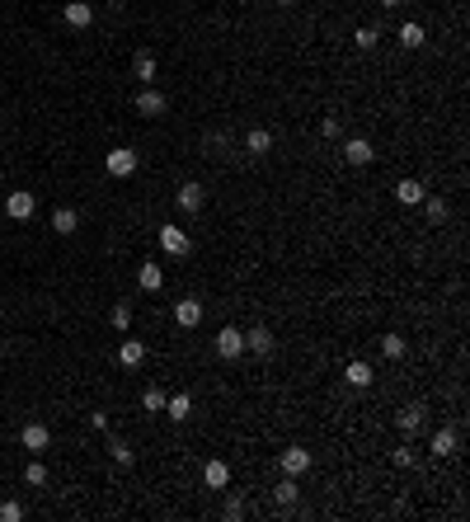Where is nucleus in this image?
Here are the masks:
<instances>
[{"mask_svg": "<svg viewBox=\"0 0 470 522\" xmlns=\"http://www.w3.org/2000/svg\"><path fill=\"white\" fill-rule=\"evenodd\" d=\"M104 170H109L113 179H127V174L136 170V151H127V146L109 151V156H104Z\"/></svg>", "mask_w": 470, "mask_h": 522, "instance_id": "1", "label": "nucleus"}, {"mask_svg": "<svg viewBox=\"0 0 470 522\" xmlns=\"http://www.w3.org/2000/svg\"><path fill=\"white\" fill-rule=\"evenodd\" d=\"M240 353H245V334L235 325L216 329V358H240Z\"/></svg>", "mask_w": 470, "mask_h": 522, "instance_id": "2", "label": "nucleus"}, {"mask_svg": "<svg viewBox=\"0 0 470 522\" xmlns=\"http://www.w3.org/2000/svg\"><path fill=\"white\" fill-rule=\"evenodd\" d=\"M5 212H10L14 221H29V216H34V194H29V189H14V194L5 198Z\"/></svg>", "mask_w": 470, "mask_h": 522, "instance_id": "3", "label": "nucleus"}, {"mask_svg": "<svg viewBox=\"0 0 470 522\" xmlns=\"http://www.w3.org/2000/svg\"><path fill=\"white\" fill-rule=\"evenodd\" d=\"M160 250H165V254H179V259H184V254H189V236H184L179 226H160Z\"/></svg>", "mask_w": 470, "mask_h": 522, "instance_id": "4", "label": "nucleus"}, {"mask_svg": "<svg viewBox=\"0 0 470 522\" xmlns=\"http://www.w3.org/2000/svg\"><path fill=\"white\" fill-rule=\"evenodd\" d=\"M301 471H311V452L306 447H287L282 452V476H301Z\"/></svg>", "mask_w": 470, "mask_h": 522, "instance_id": "5", "label": "nucleus"}, {"mask_svg": "<svg viewBox=\"0 0 470 522\" xmlns=\"http://www.w3.org/2000/svg\"><path fill=\"white\" fill-rule=\"evenodd\" d=\"M136 114H141V118H160V114H165V94L141 90V94H136Z\"/></svg>", "mask_w": 470, "mask_h": 522, "instance_id": "6", "label": "nucleus"}, {"mask_svg": "<svg viewBox=\"0 0 470 522\" xmlns=\"http://www.w3.org/2000/svg\"><path fill=\"white\" fill-rule=\"evenodd\" d=\"M371 156H376V151H371V141H362V136H353V141L344 146V160H348V165H371Z\"/></svg>", "mask_w": 470, "mask_h": 522, "instance_id": "7", "label": "nucleus"}, {"mask_svg": "<svg viewBox=\"0 0 470 522\" xmlns=\"http://www.w3.org/2000/svg\"><path fill=\"white\" fill-rule=\"evenodd\" d=\"M424 419H428V409L424 405H409V409H400V419H395V423H400V433L409 438V433L424 428Z\"/></svg>", "mask_w": 470, "mask_h": 522, "instance_id": "8", "label": "nucleus"}, {"mask_svg": "<svg viewBox=\"0 0 470 522\" xmlns=\"http://www.w3.org/2000/svg\"><path fill=\"white\" fill-rule=\"evenodd\" d=\"M19 438H24V447H29V452H43V447L52 443V433H47L43 423H24V433H19Z\"/></svg>", "mask_w": 470, "mask_h": 522, "instance_id": "9", "label": "nucleus"}, {"mask_svg": "<svg viewBox=\"0 0 470 522\" xmlns=\"http://www.w3.org/2000/svg\"><path fill=\"white\" fill-rule=\"evenodd\" d=\"M136 283H141V292H160V287H165L160 263H141V268H136Z\"/></svg>", "mask_w": 470, "mask_h": 522, "instance_id": "10", "label": "nucleus"}, {"mask_svg": "<svg viewBox=\"0 0 470 522\" xmlns=\"http://www.w3.org/2000/svg\"><path fill=\"white\" fill-rule=\"evenodd\" d=\"M118 363H123V367H141V363H146V343H141V339H123V348H118Z\"/></svg>", "mask_w": 470, "mask_h": 522, "instance_id": "11", "label": "nucleus"}, {"mask_svg": "<svg viewBox=\"0 0 470 522\" xmlns=\"http://www.w3.org/2000/svg\"><path fill=\"white\" fill-rule=\"evenodd\" d=\"M174 320H179V329H193L202 320V301H174Z\"/></svg>", "mask_w": 470, "mask_h": 522, "instance_id": "12", "label": "nucleus"}, {"mask_svg": "<svg viewBox=\"0 0 470 522\" xmlns=\"http://www.w3.org/2000/svg\"><path fill=\"white\" fill-rule=\"evenodd\" d=\"M202 480H207L212 489H226V485H231V466H226V461H207V466H202Z\"/></svg>", "mask_w": 470, "mask_h": 522, "instance_id": "13", "label": "nucleus"}, {"mask_svg": "<svg viewBox=\"0 0 470 522\" xmlns=\"http://www.w3.org/2000/svg\"><path fill=\"white\" fill-rule=\"evenodd\" d=\"M202 203H207L202 184H184V189H179V207H184V212H202Z\"/></svg>", "mask_w": 470, "mask_h": 522, "instance_id": "14", "label": "nucleus"}, {"mask_svg": "<svg viewBox=\"0 0 470 522\" xmlns=\"http://www.w3.org/2000/svg\"><path fill=\"white\" fill-rule=\"evenodd\" d=\"M90 19H94V10L85 5V0H71L66 5V24L71 29H90Z\"/></svg>", "mask_w": 470, "mask_h": 522, "instance_id": "15", "label": "nucleus"}, {"mask_svg": "<svg viewBox=\"0 0 470 522\" xmlns=\"http://www.w3.org/2000/svg\"><path fill=\"white\" fill-rule=\"evenodd\" d=\"M428 452H433V456H451V452H456V433H451V428H437L433 443H428Z\"/></svg>", "mask_w": 470, "mask_h": 522, "instance_id": "16", "label": "nucleus"}, {"mask_svg": "<svg viewBox=\"0 0 470 522\" xmlns=\"http://www.w3.org/2000/svg\"><path fill=\"white\" fill-rule=\"evenodd\" d=\"M76 226H80V216L71 212V207H56V212H52V231H56V236H71Z\"/></svg>", "mask_w": 470, "mask_h": 522, "instance_id": "17", "label": "nucleus"}, {"mask_svg": "<svg viewBox=\"0 0 470 522\" xmlns=\"http://www.w3.org/2000/svg\"><path fill=\"white\" fill-rule=\"evenodd\" d=\"M296 494H301V489H296V476H287L278 489H273V503H278V508H291V503H296Z\"/></svg>", "mask_w": 470, "mask_h": 522, "instance_id": "18", "label": "nucleus"}, {"mask_svg": "<svg viewBox=\"0 0 470 522\" xmlns=\"http://www.w3.org/2000/svg\"><path fill=\"white\" fill-rule=\"evenodd\" d=\"M245 348H254V353H273V329H264V325L249 329V334H245Z\"/></svg>", "mask_w": 470, "mask_h": 522, "instance_id": "19", "label": "nucleus"}, {"mask_svg": "<svg viewBox=\"0 0 470 522\" xmlns=\"http://www.w3.org/2000/svg\"><path fill=\"white\" fill-rule=\"evenodd\" d=\"M344 381H348V386H358V391L371 386V367H367V363H348V367H344Z\"/></svg>", "mask_w": 470, "mask_h": 522, "instance_id": "20", "label": "nucleus"}, {"mask_svg": "<svg viewBox=\"0 0 470 522\" xmlns=\"http://www.w3.org/2000/svg\"><path fill=\"white\" fill-rule=\"evenodd\" d=\"M395 198H400V203H424V184L419 179H400L395 184Z\"/></svg>", "mask_w": 470, "mask_h": 522, "instance_id": "21", "label": "nucleus"}, {"mask_svg": "<svg viewBox=\"0 0 470 522\" xmlns=\"http://www.w3.org/2000/svg\"><path fill=\"white\" fill-rule=\"evenodd\" d=\"M400 43L404 47H424V24H400Z\"/></svg>", "mask_w": 470, "mask_h": 522, "instance_id": "22", "label": "nucleus"}, {"mask_svg": "<svg viewBox=\"0 0 470 522\" xmlns=\"http://www.w3.org/2000/svg\"><path fill=\"white\" fill-rule=\"evenodd\" d=\"M245 146H249V151H254V156H264V151H269V146H273V136H269V132H264V127H254V132H249V136H245Z\"/></svg>", "mask_w": 470, "mask_h": 522, "instance_id": "23", "label": "nucleus"}, {"mask_svg": "<svg viewBox=\"0 0 470 522\" xmlns=\"http://www.w3.org/2000/svg\"><path fill=\"white\" fill-rule=\"evenodd\" d=\"M165 409H169V419H189L193 400H189V396H184V391H179V396H174V400H165Z\"/></svg>", "mask_w": 470, "mask_h": 522, "instance_id": "24", "label": "nucleus"}, {"mask_svg": "<svg viewBox=\"0 0 470 522\" xmlns=\"http://www.w3.org/2000/svg\"><path fill=\"white\" fill-rule=\"evenodd\" d=\"M136 76H141V85H151V80H156V57H151V52H141V57H136Z\"/></svg>", "mask_w": 470, "mask_h": 522, "instance_id": "25", "label": "nucleus"}, {"mask_svg": "<svg viewBox=\"0 0 470 522\" xmlns=\"http://www.w3.org/2000/svg\"><path fill=\"white\" fill-rule=\"evenodd\" d=\"M424 212H428V221H442V216H447V203H442V198H428V194H424Z\"/></svg>", "mask_w": 470, "mask_h": 522, "instance_id": "26", "label": "nucleus"}, {"mask_svg": "<svg viewBox=\"0 0 470 522\" xmlns=\"http://www.w3.org/2000/svg\"><path fill=\"white\" fill-rule=\"evenodd\" d=\"M381 353H386V358H404V339L400 334H386V339H381Z\"/></svg>", "mask_w": 470, "mask_h": 522, "instance_id": "27", "label": "nucleus"}, {"mask_svg": "<svg viewBox=\"0 0 470 522\" xmlns=\"http://www.w3.org/2000/svg\"><path fill=\"white\" fill-rule=\"evenodd\" d=\"M127 325H132V306L118 301V306H113V329H127Z\"/></svg>", "mask_w": 470, "mask_h": 522, "instance_id": "28", "label": "nucleus"}, {"mask_svg": "<svg viewBox=\"0 0 470 522\" xmlns=\"http://www.w3.org/2000/svg\"><path fill=\"white\" fill-rule=\"evenodd\" d=\"M141 405L151 409V414H160V409H165V396H160V391L151 386V391H146V396H141Z\"/></svg>", "mask_w": 470, "mask_h": 522, "instance_id": "29", "label": "nucleus"}, {"mask_svg": "<svg viewBox=\"0 0 470 522\" xmlns=\"http://www.w3.org/2000/svg\"><path fill=\"white\" fill-rule=\"evenodd\" d=\"M24 480H29V485H47V471L38 461H29V471H24Z\"/></svg>", "mask_w": 470, "mask_h": 522, "instance_id": "30", "label": "nucleus"}, {"mask_svg": "<svg viewBox=\"0 0 470 522\" xmlns=\"http://www.w3.org/2000/svg\"><path fill=\"white\" fill-rule=\"evenodd\" d=\"M109 452H113V461H118V466H127V461H132V447H127V443H113Z\"/></svg>", "mask_w": 470, "mask_h": 522, "instance_id": "31", "label": "nucleus"}, {"mask_svg": "<svg viewBox=\"0 0 470 522\" xmlns=\"http://www.w3.org/2000/svg\"><path fill=\"white\" fill-rule=\"evenodd\" d=\"M19 518H24L19 503H0V522H19Z\"/></svg>", "mask_w": 470, "mask_h": 522, "instance_id": "32", "label": "nucleus"}, {"mask_svg": "<svg viewBox=\"0 0 470 522\" xmlns=\"http://www.w3.org/2000/svg\"><path fill=\"white\" fill-rule=\"evenodd\" d=\"M240 518H245V503L231 499V503H226V522H240Z\"/></svg>", "mask_w": 470, "mask_h": 522, "instance_id": "33", "label": "nucleus"}, {"mask_svg": "<svg viewBox=\"0 0 470 522\" xmlns=\"http://www.w3.org/2000/svg\"><path fill=\"white\" fill-rule=\"evenodd\" d=\"M358 47H376V29H371V24H367V29H358Z\"/></svg>", "mask_w": 470, "mask_h": 522, "instance_id": "34", "label": "nucleus"}, {"mask_svg": "<svg viewBox=\"0 0 470 522\" xmlns=\"http://www.w3.org/2000/svg\"><path fill=\"white\" fill-rule=\"evenodd\" d=\"M376 5H386V10H395V5H400V0H376Z\"/></svg>", "mask_w": 470, "mask_h": 522, "instance_id": "35", "label": "nucleus"}, {"mask_svg": "<svg viewBox=\"0 0 470 522\" xmlns=\"http://www.w3.org/2000/svg\"><path fill=\"white\" fill-rule=\"evenodd\" d=\"M278 5H291V0H278Z\"/></svg>", "mask_w": 470, "mask_h": 522, "instance_id": "36", "label": "nucleus"}]
</instances>
